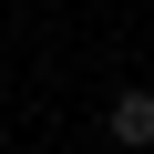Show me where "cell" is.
<instances>
[{
	"instance_id": "obj_1",
	"label": "cell",
	"mask_w": 154,
	"mask_h": 154,
	"mask_svg": "<svg viewBox=\"0 0 154 154\" xmlns=\"http://www.w3.org/2000/svg\"><path fill=\"white\" fill-rule=\"evenodd\" d=\"M103 134H113L123 154H154V82H123V93L103 103Z\"/></svg>"
}]
</instances>
